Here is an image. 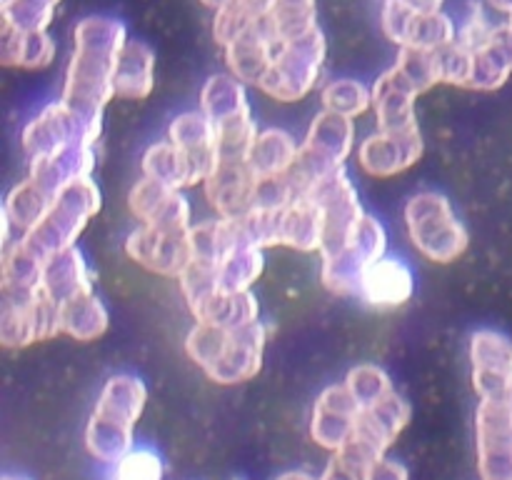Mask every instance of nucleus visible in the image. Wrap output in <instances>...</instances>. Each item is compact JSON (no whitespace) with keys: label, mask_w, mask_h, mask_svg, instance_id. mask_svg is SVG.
<instances>
[{"label":"nucleus","mask_w":512,"mask_h":480,"mask_svg":"<svg viewBox=\"0 0 512 480\" xmlns=\"http://www.w3.org/2000/svg\"><path fill=\"white\" fill-rule=\"evenodd\" d=\"M145 388L133 378H113L100 398L98 410L88 425L90 453L103 463H118L130 453L133 445V425L143 413Z\"/></svg>","instance_id":"nucleus-1"},{"label":"nucleus","mask_w":512,"mask_h":480,"mask_svg":"<svg viewBox=\"0 0 512 480\" xmlns=\"http://www.w3.org/2000/svg\"><path fill=\"white\" fill-rule=\"evenodd\" d=\"M278 480H315V478H313V475H308V473H298V470H293V473L280 475Z\"/></svg>","instance_id":"nucleus-7"},{"label":"nucleus","mask_w":512,"mask_h":480,"mask_svg":"<svg viewBox=\"0 0 512 480\" xmlns=\"http://www.w3.org/2000/svg\"><path fill=\"white\" fill-rule=\"evenodd\" d=\"M505 403H508V405H510V410H512V380H510L508 390H505Z\"/></svg>","instance_id":"nucleus-8"},{"label":"nucleus","mask_w":512,"mask_h":480,"mask_svg":"<svg viewBox=\"0 0 512 480\" xmlns=\"http://www.w3.org/2000/svg\"><path fill=\"white\" fill-rule=\"evenodd\" d=\"M365 480H408V470L400 463H395V460L383 458L368 470V478Z\"/></svg>","instance_id":"nucleus-6"},{"label":"nucleus","mask_w":512,"mask_h":480,"mask_svg":"<svg viewBox=\"0 0 512 480\" xmlns=\"http://www.w3.org/2000/svg\"><path fill=\"white\" fill-rule=\"evenodd\" d=\"M363 290L370 303L375 305H398L413 290L410 273L398 263H378L365 270Z\"/></svg>","instance_id":"nucleus-4"},{"label":"nucleus","mask_w":512,"mask_h":480,"mask_svg":"<svg viewBox=\"0 0 512 480\" xmlns=\"http://www.w3.org/2000/svg\"><path fill=\"white\" fill-rule=\"evenodd\" d=\"M3 480H25V478H13V475H5Z\"/></svg>","instance_id":"nucleus-9"},{"label":"nucleus","mask_w":512,"mask_h":480,"mask_svg":"<svg viewBox=\"0 0 512 480\" xmlns=\"http://www.w3.org/2000/svg\"><path fill=\"white\" fill-rule=\"evenodd\" d=\"M478 458L483 480H512V410L505 398L480 403Z\"/></svg>","instance_id":"nucleus-2"},{"label":"nucleus","mask_w":512,"mask_h":480,"mask_svg":"<svg viewBox=\"0 0 512 480\" xmlns=\"http://www.w3.org/2000/svg\"><path fill=\"white\" fill-rule=\"evenodd\" d=\"M163 478V463L158 455L148 448L130 450L125 458L115 463L113 480H160Z\"/></svg>","instance_id":"nucleus-5"},{"label":"nucleus","mask_w":512,"mask_h":480,"mask_svg":"<svg viewBox=\"0 0 512 480\" xmlns=\"http://www.w3.org/2000/svg\"><path fill=\"white\" fill-rule=\"evenodd\" d=\"M360 403L348 388H328L315 405L313 438L323 448L340 450L355 433L360 418Z\"/></svg>","instance_id":"nucleus-3"}]
</instances>
